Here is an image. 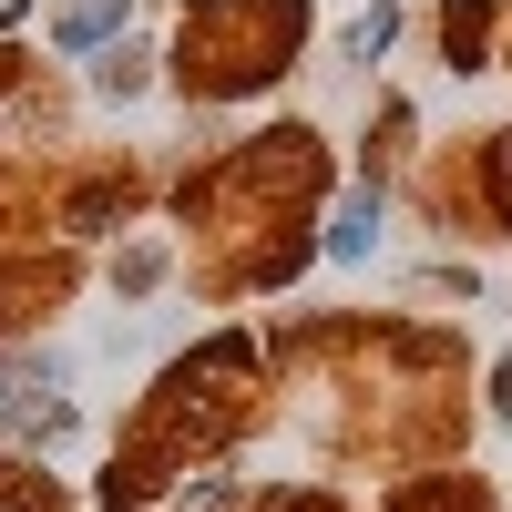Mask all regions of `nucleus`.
I'll list each match as a JSON object with an SVG mask.
<instances>
[{"instance_id": "nucleus-1", "label": "nucleus", "mask_w": 512, "mask_h": 512, "mask_svg": "<svg viewBox=\"0 0 512 512\" xmlns=\"http://www.w3.org/2000/svg\"><path fill=\"white\" fill-rule=\"evenodd\" d=\"M113 21H123V0H82V11H62L52 31H62V41H72V52H82V41H103Z\"/></svg>"}, {"instance_id": "nucleus-2", "label": "nucleus", "mask_w": 512, "mask_h": 512, "mask_svg": "<svg viewBox=\"0 0 512 512\" xmlns=\"http://www.w3.org/2000/svg\"><path fill=\"white\" fill-rule=\"evenodd\" d=\"M390 31H400V11H359V21H349V52L369 62V52H379V41H390Z\"/></svg>"}]
</instances>
